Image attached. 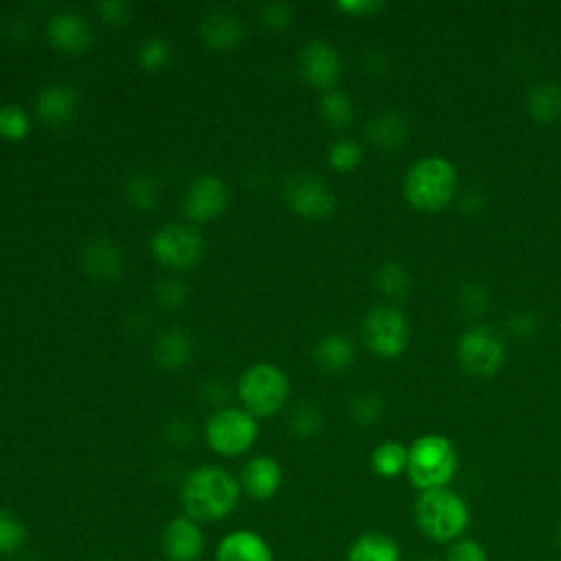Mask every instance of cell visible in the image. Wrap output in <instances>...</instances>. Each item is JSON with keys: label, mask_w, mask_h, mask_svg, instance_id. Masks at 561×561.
<instances>
[{"label": "cell", "mask_w": 561, "mask_h": 561, "mask_svg": "<svg viewBox=\"0 0 561 561\" xmlns=\"http://www.w3.org/2000/svg\"><path fill=\"white\" fill-rule=\"evenodd\" d=\"M241 485L226 470L202 465L183 485L180 500L185 513L196 522H215L230 515L239 502Z\"/></svg>", "instance_id": "6da1fadb"}, {"label": "cell", "mask_w": 561, "mask_h": 561, "mask_svg": "<svg viewBox=\"0 0 561 561\" xmlns=\"http://www.w3.org/2000/svg\"><path fill=\"white\" fill-rule=\"evenodd\" d=\"M457 185V167L444 157H428L416 161L408 170L403 180V194L414 209L439 213L452 202Z\"/></svg>", "instance_id": "7a4b0ae2"}, {"label": "cell", "mask_w": 561, "mask_h": 561, "mask_svg": "<svg viewBox=\"0 0 561 561\" xmlns=\"http://www.w3.org/2000/svg\"><path fill=\"white\" fill-rule=\"evenodd\" d=\"M414 520L419 528L433 541L448 544L459 539L470 526V507L452 489H433L421 491L414 504Z\"/></svg>", "instance_id": "3957f363"}, {"label": "cell", "mask_w": 561, "mask_h": 561, "mask_svg": "<svg viewBox=\"0 0 561 561\" xmlns=\"http://www.w3.org/2000/svg\"><path fill=\"white\" fill-rule=\"evenodd\" d=\"M459 470V457L450 439L441 435L419 437L408 448L406 474L419 491L444 489Z\"/></svg>", "instance_id": "277c9868"}, {"label": "cell", "mask_w": 561, "mask_h": 561, "mask_svg": "<svg viewBox=\"0 0 561 561\" xmlns=\"http://www.w3.org/2000/svg\"><path fill=\"white\" fill-rule=\"evenodd\" d=\"M237 395L244 410H248L254 419L272 416L286 406L290 397V379L274 364H252L239 377Z\"/></svg>", "instance_id": "5b68a950"}, {"label": "cell", "mask_w": 561, "mask_h": 561, "mask_svg": "<svg viewBox=\"0 0 561 561\" xmlns=\"http://www.w3.org/2000/svg\"><path fill=\"white\" fill-rule=\"evenodd\" d=\"M204 437L215 454L233 459L254 446L259 421L244 408H222L209 416Z\"/></svg>", "instance_id": "8992f818"}, {"label": "cell", "mask_w": 561, "mask_h": 561, "mask_svg": "<svg viewBox=\"0 0 561 561\" xmlns=\"http://www.w3.org/2000/svg\"><path fill=\"white\" fill-rule=\"evenodd\" d=\"M154 259L170 270H191L204 254V237L191 224H167L150 241Z\"/></svg>", "instance_id": "52a82bcc"}, {"label": "cell", "mask_w": 561, "mask_h": 561, "mask_svg": "<svg viewBox=\"0 0 561 561\" xmlns=\"http://www.w3.org/2000/svg\"><path fill=\"white\" fill-rule=\"evenodd\" d=\"M362 338L371 353L379 358H397L408 347L410 327L397 308L379 306L366 314L362 323Z\"/></svg>", "instance_id": "ba28073f"}, {"label": "cell", "mask_w": 561, "mask_h": 561, "mask_svg": "<svg viewBox=\"0 0 561 561\" xmlns=\"http://www.w3.org/2000/svg\"><path fill=\"white\" fill-rule=\"evenodd\" d=\"M507 360V349L498 336L487 327H474L459 340V362L476 377L496 375Z\"/></svg>", "instance_id": "9c48e42d"}, {"label": "cell", "mask_w": 561, "mask_h": 561, "mask_svg": "<svg viewBox=\"0 0 561 561\" xmlns=\"http://www.w3.org/2000/svg\"><path fill=\"white\" fill-rule=\"evenodd\" d=\"M284 200L288 209L306 220H327L336 211L332 189L314 174H295L286 180Z\"/></svg>", "instance_id": "30bf717a"}, {"label": "cell", "mask_w": 561, "mask_h": 561, "mask_svg": "<svg viewBox=\"0 0 561 561\" xmlns=\"http://www.w3.org/2000/svg\"><path fill=\"white\" fill-rule=\"evenodd\" d=\"M299 68H301L303 79L312 88L329 92V90H334V86L340 79L342 62H340L338 51L332 45L316 40V42H310L303 47L301 58H299Z\"/></svg>", "instance_id": "8fae6325"}, {"label": "cell", "mask_w": 561, "mask_h": 561, "mask_svg": "<svg viewBox=\"0 0 561 561\" xmlns=\"http://www.w3.org/2000/svg\"><path fill=\"white\" fill-rule=\"evenodd\" d=\"M228 207V189L217 176H200L187 189L183 211L191 222H211Z\"/></svg>", "instance_id": "7c38bea8"}, {"label": "cell", "mask_w": 561, "mask_h": 561, "mask_svg": "<svg viewBox=\"0 0 561 561\" xmlns=\"http://www.w3.org/2000/svg\"><path fill=\"white\" fill-rule=\"evenodd\" d=\"M47 36L53 49L66 55H82L92 47V29L84 16L73 12L55 14L47 25Z\"/></svg>", "instance_id": "4fadbf2b"}, {"label": "cell", "mask_w": 561, "mask_h": 561, "mask_svg": "<svg viewBox=\"0 0 561 561\" xmlns=\"http://www.w3.org/2000/svg\"><path fill=\"white\" fill-rule=\"evenodd\" d=\"M163 550L170 561H198L204 552V535L189 515L174 518L163 533Z\"/></svg>", "instance_id": "5bb4252c"}, {"label": "cell", "mask_w": 561, "mask_h": 561, "mask_svg": "<svg viewBox=\"0 0 561 561\" xmlns=\"http://www.w3.org/2000/svg\"><path fill=\"white\" fill-rule=\"evenodd\" d=\"M36 110L51 127L68 125L79 110V92L71 84H51L38 95Z\"/></svg>", "instance_id": "9a60e30c"}, {"label": "cell", "mask_w": 561, "mask_h": 561, "mask_svg": "<svg viewBox=\"0 0 561 561\" xmlns=\"http://www.w3.org/2000/svg\"><path fill=\"white\" fill-rule=\"evenodd\" d=\"M284 483V470L272 459V457H254L246 463L241 472V489L252 500H270Z\"/></svg>", "instance_id": "2e32d148"}, {"label": "cell", "mask_w": 561, "mask_h": 561, "mask_svg": "<svg viewBox=\"0 0 561 561\" xmlns=\"http://www.w3.org/2000/svg\"><path fill=\"white\" fill-rule=\"evenodd\" d=\"M217 561H274L272 548L267 541L248 528L228 533L220 544L215 552Z\"/></svg>", "instance_id": "e0dca14e"}, {"label": "cell", "mask_w": 561, "mask_h": 561, "mask_svg": "<svg viewBox=\"0 0 561 561\" xmlns=\"http://www.w3.org/2000/svg\"><path fill=\"white\" fill-rule=\"evenodd\" d=\"M200 38L215 51H230L244 40V23L228 10H215L202 18Z\"/></svg>", "instance_id": "ac0fdd59"}, {"label": "cell", "mask_w": 561, "mask_h": 561, "mask_svg": "<svg viewBox=\"0 0 561 561\" xmlns=\"http://www.w3.org/2000/svg\"><path fill=\"white\" fill-rule=\"evenodd\" d=\"M84 267L95 284H112L121 276V252L108 239H97L84 252Z\"/></svg>", "instance_id": "d6986e66"}, {"label": "cell", "mask_w": 561, "mask_h": 561, "mask_svg": "<svg viewBox=\"0 0 561 561\" xmlns=\"http://www.w3.org/2000/svg\"><path fill=\"white\" fill-rule=\"evenodd\" d=\"M353 360L356 349L345 334H327L314 347V362L325 373H345Z\"/></svg>", "instance_id": "ffe728a7"}, {"label": "cell", "mask_w": 561, "mask_h": 561, "mask_svg": "<svg viewBox=\"0 0 561 561\" xmlns=\"http://www.w3.org/2000/svg\"><path fill=\"white\" fill-rule=\"evenodd\" d=\"M366 136L371 146H375L382 152L399 150L408 138V123L397 112H382L366 125Z\"/></svg>", "instance_id": "44dd1931"}, {"label": "cell", "mask_w": 561, "mask_h": 561, "mask_svg": "<svg viewBox=\"0 0 561 561\" xmlns=\"http://www.w3.org/2000/svg\"><path fill=\"white\" fill-rule=\"evenodd\" d=\"M347 561H401V550L386 533H364L351 544Z\"/></svg>", "instance_id": "7402d4cb"}, {"label": "cell", "mask_w": 561, "mask_h": 561, "mask_svg": "<svg viewBox=\"0 0 561 561\" xmlns=\"http://www.w3.org/2000/svg\"><path fill=\"white\" fill-rule=\"evenodd\" d=\"M154 358L167 371H178L180 366H185L191 358V340L187 332H165L154 347Z\"/></svg>", "instance_id": "603a6c76"}, {"label": "cell", "mask_w": 561, "mask_h": 561, "mask_svg": "<svg viewBox=\"0 0 561 561\" xmlns=\"http://www.w3.org/2000/svg\"><path fill=\"white\" fill-rule=\"evenodd\" d=\"M371 465L382 478H397L408 467V448L399 441H384L373 450Z\"/></svg>", "instance_id": "cb8c5ba5"}, {"label": "cell", "mask_w": 561, "mask_h": 561, "mask_svg": "<svg viewBox=\"0 0 561 561\" xmlns=\"http://www.w3.org/2000/svg\"><path fill=\"white\" fill-rule=\"evenodd\" d=\"M528 110L535 121L552 123L561 116V86L539 84L528 92Z\"/></svg>", "instance_id": "d4e9b609"}, {"label": "cell", "mask_w": 561, "mask_h": 561, "mask_svg": "<svg viewBox=\"0 0 561 561\" xmlns=\"http://www.w3.org/2000/svg\"><path fill=\"white\" fill-rule=\"evenodd\" d=\"M375 286L384 297H390V299L399 301V299L408 297L410 276L399 263L388 261V263L379 265V270L375 274Z\"/></svg>", "instance_id": "484cf974"}, {"label": "cell", "mask_w": 561, "mask_h": 561, "mask_svg": "<svg viewBox=\"0 0 561 561\" xmlns=\"http://www.w3.org/2000/svg\"><path fill=\"white\" fill-rule=\"evenodd\" d=\"M319 110H321V119L336 129L347 127L353 121V103L345 92H338V90L323 92Z\"/></svg>", "instance_id": "4316f807"}, {"label": "cell", "mask_w": 561, "mask_h": 561, "mask_svg": "<svg viewBox=\"0 0 561 561\" xmlns=\"http://www.w3.org/2000/svg\"><path fill=\"white\" fill-rule=\"evenodd\" d=\"M127 202L140 211H152L159 204V187L150 174H136L127 183Z\"/></svg>", "instance_id": "83f0119b"}, {"label": "cell", "mask_w": 561, "mask_h": 561, "mask_svg": "<svg viewBox=\"0 0 561 561\" xmlns=\"http://www.w3.org/2000/svg\"><path fill=\"white\" fill-rule=\"evenodd\" d=\"M32 132L29 114L21 105H3L0 108V138L10 144H21Z\"/></svg>", "instance_id": "f1b7e54d"}, {"label": "cell", "mask_w": 561, "mask_h": 561, "mask_svg": "<svg viewBox=\"0 0 561 561\" xmlns=\"http://www.w3.org/2000/svg\"><path fill=\"white\" fill-rule=\"evenodd\" d=\"M27 541V528L18 515L0 509V554H12Z\"/></svg>", "instance_id": "f546056e"}, {"label": "cell", "mask_w": 561, "mask_h": 561, "mask_svg": "<svg viewBox=\"0 0 561 561\" xmlns=\"http://www.w3.org/2000/svg\"><path fill=\"white\" fill-rule=\"evenodd\" d=\"M327 159L336 172L347 174V172H353L362 163V148H360V144H356L353 138H340V140H336V144L329 146Z\"/></svg>", "instance_id": "4dcf8cb0"}, {"label": "cell", "mask_w": 561, "mask_h": 561, "mask_svg": "<svg viewBox=\"0 0 561 561\" xmlns=\"http://www.w3.org/2000/svg\"><path fill=\"white\" fill-rule=\"evenodd\" d=\"M138 62L148 73H161L172 62V47L163 38H150L138 51Z\"/></svg>", "instance_id": "1f68e13d"}, {"label": "cell", "mask_w": 561, "mask_h": 561, "mask_svg": "<svg viewBox=\"0 0 561 561\" xmlns=\"http://www.w3.org/2000/svg\"><path fill=\"white\" fill-rule=\"evenodd\" d=\"M382 414H384V401L373 392H364L351 401V416L362 426L377 424Z\"/></svg>", "instance_id": "d6a6232c"}, {"label": "cell", "mask_w": 561, "mask_h": 561, "mask_svg": "<svg viewBox=\"0 0 561 561\" xmlns=\"http://www.w3.org/2000/svg\"><path fill=\"white\" fill-rule=\"evenodd\" d=\"M321 431V414L312 406H301L292 414V433L301 439H312Z\"/></svg>", "instance_id": "836d02e7"}, {"label": "cell", "mask_w": 561, "mask_h": 561, "mask_svg": "<svg viewBox=\"0 0 561 561\" xmlns=\"http://www.w3.org/2000/svg\"><path fill=\"white\" fill-rule=\"evenodd\" d=\"M448 561H489V554L476 539H461L450 548Z\"/></svg>", "instance_id": "e575fe53"}, {"label": "cell", "mask_w": 561, "mask_h": 561, "mask_svg": "<svg viewBox=\"0 0 561 561\" xmlns=\"http://www.w3.org/2000/svg\"><path fill=\"white\" fill-rule=\"evenodd\" d=\"M487 292L481 288V286H476V284H470V286H465L463 290H461V299H459V306H461V310L467 314V316H476V314H481V312H485L487 310Z\"/></svg>", "instance_id": "d590c367"}, {"label": "cell", "mask_w": 561, "mask_h": 561, "mask_svg": "<svg viewBox=\"0 0 561 561\" xmlns=\"http://www.w3.org/2000/svg\"><path fill=\"white\" fill-rule=\"evenodd\" d=\"M261 21H263V25L270 32H284L292 23V8L290 5H280V3L267 5L263 10V14H261Z\"/></svg>", "instance_id": "8d00e7d4"}, {"label": "cell", "mask_w": 561, "mask_h": 561, "mask_svg": "<svg viewBox=\"0 0 561 561\" xmlns=\"http://www.w3.org/2000/svg\"><path fill=\"white\" fill-rule=\"evenodd\" d=\"M157 299L163 308L176 310L187 303V288H183L178 280H163L157 290Z\"/></svg>", "instance_id": "74e56055"}, {"label": "cell", "mask_w": 561, "mask_h": 561, "mask_svg": "<svg viewBox=\"0 0 561 561\" xmlns=\"http://www.w3.org/2000/svg\"><path fill=\"white\" fill-rule=\"evenodd\" d=\"M95 10H97V14L101 16L103 23H108V25H121V23L127 18L129 5L121 3V0H108V3H99Z\"/></svg>", "instance_id": "f35d334b"}, {"label": "cell", "mask_w": 561, "mask_h": 561, "mask_svg": "<svg viewBox=\"0 0 561 561\" xmlns=\"http://www.w3.org/2000/svg\"><path fill=\"white\" fill-rule=\"evenodd\" d=\"M382 5L379 3H371V0H345V3H338V10H342L345 14L351 16H369L373 12H377Z\"/></svg>", "instance_id": "ab89813d"}, {"label": "cell", "mask_w": 561, "mask_h": 561, "mask_svg": "<svg viewBox=\"0 0 561 561\" xmlns=\"http://www.w3.org/2000/svg\"><path fill=\"white\" fill-rule=\"evenodd\" d=\"M509 327L518 334V336H528L535 329V321L531 314H518L511 319Z\"/></svg>", "instance_id": "60d3db41"}, {"label": "cell", "mask_w": 561, "mask_h": 561, "mask_svg": "<svg viewBox=\"0 0 561 561\" xmlns=\"http://www.w3.org/2000/svg\"><path fill=\"white\" fill-rule=\"evenodd\" d=\"M559 539H561V535H559Z\"/></svg>", "instance_id": "b9f144b4"}]
</instances>
